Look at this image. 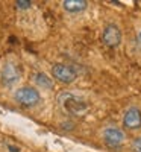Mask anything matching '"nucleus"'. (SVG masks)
<instances>
[{
  "label": "nucleus",
  "instance_id": "f257e3e1",
  "mask_svg": "<svg viewBox=\"0 0 141 152\" xmlns=\"http://www.w3.org/2000/svg\"><path fill=\"white\" fill-rule=\"evenodd\" d=\"M58 105L68 116H84L88 111V104L85 100L81 96L68 91H64L58 96Z\"/></svg>",
  "mask_w": 141,
  "mask_h": 152
},
{
  "label": "nucleus",
  "instance_id": "f03ea898",
  "mask_svg": "<svg viewBox=\"0 0 141 152\" xmlns=\"http://www.w3.org/2000/svg\"><path fill=\"white\" fill-rule=\"evenodd\" d=\"M14 99L20 105L31 108V107H35V105L40 104L41 96H40V93H38L36 88H33V87H21V88H18V90L15 91Z\"/></svg>",
  "mask_w": 141,
  "mask_h": 152
},
{
  "label": "nucleus",
  "instance_id": "7ed1b4c3",
  "mask_svg": "<svg viewBox=\"0 0 141 152\" xmlns=\"http://www.w3.org/2000/svg\"><path fill=\"white\" fill-rule=\"evenodd\" d=\"M102 137H103V142L109 146V148H120L124 140H126V134L121 128L118 126H106L102 132Z\"/></svg>",
  "mask_w": 141,
  "mask_h": 152
},
{
  "label": "nucleus",
  "instance_id": "20e7f679",
  "mask_svg": "<svg viewBox=\"0 0 141 152\" xmlns=\"http://www.w3.org/2000/svg\"><path fill=\"white\" fill-rule=\"evenodd\" d=\"M121 29L118 28V24L115 23H108L105 29H103V35H102V40H103L105 46H108L109 49H115L121 44Z\"/></svg>",
  "mask_w": 141,
  "mask_h": 152
},
{
  "label": "nucleus",
  "instance_id": "39448f33",
  "mask_svg": "<svg viewBox=\"0 0 141 152\" xmlns=\"http://www.w3.org/2000/svg\"><path fill=\"white\" fill-rule=\"evenodd\" d=\"M52 76L62 84H71L78 79L76 70L71 66H67V64H55L52 67Z\"/></svg>",
  "mask_w": 141,
  "mask_h": 152
},
{
  "label": "nucleus",
  "instance_id": "423d86ee",
  "mask_svg": "<svg viewBox=\"0 0 141 152\" xmlns=\"http://www.w3.org/2000/svg\"><path fill=\"white\" fill-rule=\"evenodd\" d=\"M123 126L126 129H140L141 128V110L138 107H129L123 114Z\"/></svg>",
  "mask_w": 141,
  "mask_h": 152
},
{
  "label": "nucleus",
  "instance_id": "0eeeda50",
  "mask_svg": "<svg viewBox=\"0 0 141 152\" xmlns=\"http://www.w3.org/2000/svg\"><path fill=\"white\" fill-rule=\"evenodd\" d=\"M0 79L5 85H14L20 79V69L14 64V62H5L2 72H0Z\"/></svg>",
  "mask_w": 141,
  "mask_h": 152
},
{
  "label": "nucleus",
  "instance_id": "6e6552de",
  "mask_svg": "<svg viewBox=\"0 0 141 152\" xmlns=\"http://www.w3.org/2000/svg\"><path fill=\"white\" fill-rule=\"evenodd\" d=\"M88 6V2L85 0H64L62 2V8L65 12L70 14H79V12L85 11Z\"/></svg>",
  "mask_w": 141,
  "mask_h": 152
},
{
  "label": "nucleus",
  "instance_id": "1a4fd4ad",
  "mask_svg": "<svg viewBox=\"0 0 141 152\" xmlns=\"http://www.w3.org/2000/svg\"><path fill=\"white\" fill-rule=\"evenodd\" d=\"M35 82L41 88H47V90H52L53 88V81L50 79V76H47L46 73H36L35 75Z\"/></svg>",
  "mask_w": 141,
  "mask_h": 152
},
{
  "label": "nucleus",
  "instance_id": "9d476101",
  "mask_svg": "<svg viewBox=\"0 0 141 152\" xmlns=\"http://www.w3.org/2000/svg\"><path fill=\"white\" fill-rule=\"evenodd\" d=\"M132 149L134 152H141V137H137L132 140Z\"/></svg>",
  "mask_w": 141,
  "mask_h": 152
},
{
  "label": "nucleus",
  "instance_id": "9b49d317",
  "mask_svg": "<svg viewBox=\"0 0 141 152\" xmlns=\"http://www.w3.org/2000/svg\"><path fill=\"white\" fill-rule=\"evenodd\" d=\"M17 6L21 9H28V8H31V2H28V0H18Z\"/></svg>",
  "mask_w": 141,
  "mask_h": 152
},
{
  "label": "nucleus",
  "instance_id": "f8f14e48",
  "mask_svg": "<svg viewBox=\"0 0 141 152\" xmlns=\"http://www.w3.org/2000/svg\"><path fill=\"white\" fill-rule=\"evenodd\" d=\"M138 43H140V46H141V29L138 31Z\"/></svg>",
  "mask_w": 141,
  "mask_h": 152
}]
</instances>
